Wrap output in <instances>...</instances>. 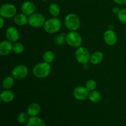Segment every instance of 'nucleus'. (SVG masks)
Listing matches in <instances>:
<instances>
[{
	"label": "nucleus",
	"mask_w": 126,
	"mask_h": 126,
	"mask_svg": "<svg viewBox=\"0 0 126 126\" xmlns=\"http://www.w3.org/2000/svg\"><path fill=\"white\" fill-rule=\"evenodd\" d=\"M13 44L9 40H4L0 43V54L1 55H7L12 50Z\"/></svg>",
	"instance_id": "ddd939ff"
},
{
	"label": "nucleus",
	"mask_w": 126,
	"mask_h": 126,
	"mask_svg": "<svg viewBox=\"0 0 126 126\" xmlns=\"http://www.w3.org/2000/svg\"><path fill=\"white\" fill-rule=\"evenodd\" d=\"M65 25L68 30L76 31L81 26V20L78 16L75 14H69L65 18Z\"/></svg>",
	"instance_id": "7ed1b4c3"
},
{
	"label": "nucleus",
	"mask_w": 126,
	"mask_h": 126,
	"mask_svg": "<svg viewBox=\"0 0 126 126\" xmlns=\"http://www.w3.org/2000/svg\"><path fill=\"white\" fill-rule=\"evenodd\" d=\"M14 84V78L11 76H7L2 81V87L4 89H10Z\"/></svg>",
	"instance_id": "412c9836"
},
{
	"label": "nucleus",
	"mask_w": 126,
	"mask_h": 126,
	"mask_svg": "<svg viewBox=\"0 0 126 126\" xmlns=\"http://www.w3.org/2000/svg\"><path fill=\"white\" fill-rule=\"evenodd\" d=\"M103 39L106 44L109 46H114L118 41V37L115 32L111 30H108L103 34Z\"/></svg>",
	"instance_id": "9d476101"
},
{
	"label": "nucleus",
	"mask_w": 126,
	"mask_h": 126,
	"mask_svg": "<svg viewBox=\"0 0 126 126\" xmlns=\"http://www.w3.org/2000/svg\"><path fill=\"white\" fill-rule=\"evenodd\" d=\"M15 23L18 26H24L28 23V18L27 15L24 14H18L14 17Z\"/></svg>",
	"instance_id": "dca6fc26"
},
{
	"label": "nucleus",
	"mask_w": 126,
	"mask_h": 126,
	"mask_svg": "<svg viewBox=\"0 0 126 126\" xmlns=\"http://www.w3.org/2000/svg\"><path fill=\"white\" fill-rule=\"evenodd\" d=\"M66 34H64L63 33H62L59 34V35L55 37V43L57 45H62L64 44L65 42H66Z\"/></svg>",
	"instance_id": "b1692460"
},
{
	"label": "nucleus",
	"mask_w": 126,
	"mask_h": 126,
	"mask_svg": "<svg viewBox=\"0 0 126 126\" xmlns=\"http://www.w3.org/2000/svg\"><path fill=\"white\" fill-rule=\"evenodd\" d=\"M41 112V107L38 103H32L27 108V113L30 116H37Z\"/></svg>",
	"instance_id": "2eb2a0df"
},
{
	"label": "nucleus",
	"mask_w": 126,
	"mask_h": 126,
	"mask_svg": "<svg viewBox=\"0 0 126 126\" xmlns=\"http://www.w3.org/2000/svg\"><path fill=\"white\" fill-rule=\"evenodd\" d=\"M16 14H17V8L12 4H4L0 8V15L1 17L4 18L14 17Z\"/></svg>",
	"instance_id": "423d86ee"
},
{
	"label": "nucleus",
	"mask_w": 126,
	"mask_h": 126,
	"mask_svg": "<svg viewBox=\"0 0 126 126\" xmlns=\"http://www.w3.org/2000/svg\"><path fill=\"white\" fill-rule=\"evenodd\" d=\"M89 98L90 100L93 103H98L101 100L102 98V95L98 91L94 90L91 91L89 95Z\"/></svg>",
	"instance_id": "aec40b11"
},
{
	"label": "nucleus",
	"mask_w": 126,
	"mask_h": 126,
	"mask_svg": "<svg viewBox=\"0 0 126 126\" xmlns=\"http://www.w3.org/2000/svg\"><path fill=\"white\" fill-rule=\"evenodd\" d=\"M62 27V22L57 17H54L46 21L43 28L46 33L50 34L57 33Z\"/></svg>",
	"instance_id": "f03ea898"
},
{
	"label": "nucleus",
	"mask_w": 126,
	"mask_h": 126,
	"mask_svg": "<svg viewBox=\"0 0 126 126\" xmlns=\"http://www.w3.org/2000/svg\"><path fill=\"white\" fill-rule=\"evenodd\" d=\"M27 126H46L44 120L38 116H31L27 123Z\"/></svg>",
	"instance_id": "a211bd4d"
},
{
	"label": "nucleus",
	"mask_w": 126,
	"mask_h": 126,
	"mask_svg": "<svg viewBox=\"0 0 126 126\" xmlns=\"http://www.w3.org/2000/svg\"><path fill=\"white\" fill-rule=\"evenodd\" d=\"M14 93L10 89H5L2 91L0 95V98L2 102L4 103H9L14 99Z\"/></svg>",
	"instance_id": "4468645a"
},
{
	"label": "nucleus",
	"mask_w": 126,
	"mask_h": 126,
	"mask_svg": "<svg viewBox=\"0 0 126 126\" xmlns=\"http://www.w3.org/2000/svg\"><path fill=\"white\" fill-rule=\"evenodd\" d=\"M89 91L87 90L86 87L83 86H78L76 87L73 90V95L76 99L78 100L82 101L85 100L89 98Z\"/></svg>",
	"instance_id": "1a4fd4ad"
},
{
	"label": "nucleus",
	"mask_w": 126,
	"mask_h": 126,
	"mask_svg": "<svg viewBox=\"0 0 126 126\" xmlns=\"http://www.w3.org/2000/svg\"><path fill=\"white\" fill-rule=\"evenodd\" d=\"M24 46L22 43H19V42H16L13 44V47H12V50L16 54H19L23 52L24 51Z\"/></svg>",
	"instance_id": "5701e85b"
},
{
	"label": "nucleus",
	"mask_w": 126,
	"mask_h": 126,
	"mask_svg": "<svg viewBox=\"0 0 126 126\" xmlns=\"http://www.w3.org/2000/svg\"><path fill=\"white\" fill-rule=\"evenodd\" d=\"M43 59L44 62L48 63H50L52 62L55 59V55L54 53L51 50H47L43 54Z\"/></svg>",
	"instance_id": "4be33fe9"
},
{
	"label": "nucleus",
	"mask_w": 126,
	"mask_h": 126,
	"mask_svg": "<svg viewBox=\"0 0 126 126\" xmlns=\"http://www.w3.org/2000/svg\"><path fill=\"white\" fill-rule=\"evenodd\" d=\"M119 11H120V10L119 9V8H118V7H115L113 9V12H114V13L117 14H118V12H119Z\"/></svg>",
	"instance_id": "c756f323"
},
{
	"label": "nucleus",
	"mask_w": 126,
	"mask_h": 126,
	"mask_svg": "<svg viewBox=\"0 0 126 126\" xmlns=\"http://www.w3.org/2000/svg\"><path fill=\"white\" fill-rule=\"evenodd\" d=\"M35 9V5L31 1H25L21 6V11L22 13L29 16L34 13Z\"/></svg>",
	"instance_id": "f8f14e48"
},
{
	"label": "nucleus",
	"mask_w": 126,
	"mask_h": 126,
	"mask_svg": "<svg viewBox=\"0 0 126 126\" xmlns=\"http://www.w3.org/2000/svg\"><path fill=\"white\" fill-rule=\"evenodd\" d=\"M97 86V83L95 80L89 79L86 83V87L89 92L94 91L96 89Z\"/></svg>",
	"instance_id": "a878e982"
},
{
	"label": "nucleus",
	"mask_w": 126,
	"mask_h": 126,
	"mask_svg": "<svg viewBox=\"0 0 126 126\" xmlns=\"http://www.w3.org/2000/svg\"><path fill=\"white\" fill-rule=\"evenodd\" d=\"M28 113H26L23 112V113H20L17 117V121L20 124H25V123H27L29 118H28Z\"/></svg>",
	"instance_id": "393cba45"
},
{
	"label": "nucleus",
	"mask_w": 126,
	"mask_h": 126,
	"mask_svg": "<svg viewBox=\"0 0 126 126\" xmlns=\"http://www.w3.org/2000/svg\"><path fill=\"white\" fill-rule=\"evenodd\" d=\"M49 12L52 16L57 17L60 12V7L58 4L52 2L49 6Z\"/></svg>",
	"instance_id": "6ab92c4d"
},
{
	"label": "nucleus",
	"mask_w": 126,
	"mask_h": 126,
	"mask_svg": "<svg viewBox=\"0 0 126 126\" xmlns=\"http://www.w3.org/2000/svg\"><path fill=\"white\" fill-rule=\"evenodd\" d=\"M45 22V17L40 13H34L28 17V23L33 28H39L43 27Z\"/></svg>",
	"instance_id": "0eeeda50"
},
{
	"label": "nucleus",
	"mask_w": 126,
	"mask_h": 126,
	"mask_svg": "<svg viewBox=\"0 0 126 126\" xmlns=\"http://www.w3.org/2000/svg\"><path fill=\"white\" fill-rule=\"evenodd\" d=\"M118 18L122 23H126V8L122 9L118 14Z\"/></svg>",
	"instance_id": "bb28decb"
},
{
	"label": "nucleus",
	"mask_w": 126,
	"mask_h": 126,
	"mask_svg": "<svg viewBox=\"0 0 126 126\" xmlns=\"http://www.w3.org/2000/svg\"><path fill=\"white\" fill-rule=\"evenodd\" d=\"M104 55L101 51H95L91 55L90 62L94 65H98L103 60Z\"/></svg>",
	"instance_id": "f3484780"
},
{
	"label": "nucleus",
	"mask_w": 126,
	"mask_h": 126,
	"mask_svg": "<svg viewBox=\"0 0 126 126\" xmlns=\"http://www.w3.org/2000/svg\"><path fill=\"white\" fill-rule=\"evenodd\" d=\"M66 43L71 47L78 48L82 43V37L78 32L71 31L66 34Z\"/></svg>",
	"instance_id": "20e7f679"
},
{
	"label": "nucleus",
	"mask_w": 126,
	"mask_h": 126,
	"mask_svg": "<svg viewBox=\"0 0 126 126\" xmlns=\"http://www.w3.org/2000/svg\"><path fill=\"white\" fill-rule=\"evenodd\" d=\"M6 38L12 43H16L19 38V32L15 27L11 26L8 27L6 32Z\"/></svg>",
	"instance_id": "9b49d317"
},
{
	"label": "nucleus",
	"mask_w": 126,
	"mask_h": 126,
	"mask_svg": "<svg viewBox=\"0 0 126 126\" xmlns=\"http://www.w3.org/2000/svg\"><path fill=\"white\" fill-rule=\"evenodd\" d=\"M75 58L80 63L86 64L90 61L91 55L87 48L80 46L75 51Z\"/></svg>",
	"instance_id": "39448f33"
},
{
	"label": "nucleus",
	"mask_w": 126,
	"mask_h": 126,
	"mask_svg": "<svg viewBox=\"0 0 126 126\" xmlns=\"http://www.w3.org/2000/svg\"><path fill=\"white\" fill-rule=\"evenodd\" d=\"M113 1L119 5L126 4V0H113Z\"/></svg>",
	"instance_id": "cd10ccee"
},
{
	"label": "nucleus",
	"mask_w": 126,
	"mask_h": 126,
	"mask_svg": "<svg viewBox=\"0 0 126 126\" xmlns=\"http://www.w3.org/2000/svg\"><path fill=\"white\" fill-rule=\"evenodd\" d=\"M4 18L2 17H0V22H1V23H0V27L1 28H2L4 26Z\"/></svg>",
	"instance_id": "c85d7f7f"
},
{
	"label": "nucleus",
	"mask_w": 126,
	"mask_h": 126,
	"mask_svg": "<svg viewBox=\"0 0 126 126\" xmlns=\"http://www.w3.org/2000/svg\"><path fill=\"white\" fill-rule=\"evenodd\" d=\"M28 73V68L23 65H17L12 71V76L17 80H22L25 78Z\"/></svg>",
	"instance_id": "6e6552de"
},
{
	"label": "nucleus",
	"mask_w": 126,
	"mask_h": 126,
	"mask_svg": "<svg viewBox=\"0 0 126 126\" xmlns=\"http://www.w3.org/2000/svg\"><path fill=\"white\" fill-rule=\"evenodd\" d=\"M51 72V66L50 63L45 62H41L36 64L33 69V75L39 79L45 78L47 77Z\"/></svg>",
	"instance_id": "f257e3e1"
}]
</instances>
